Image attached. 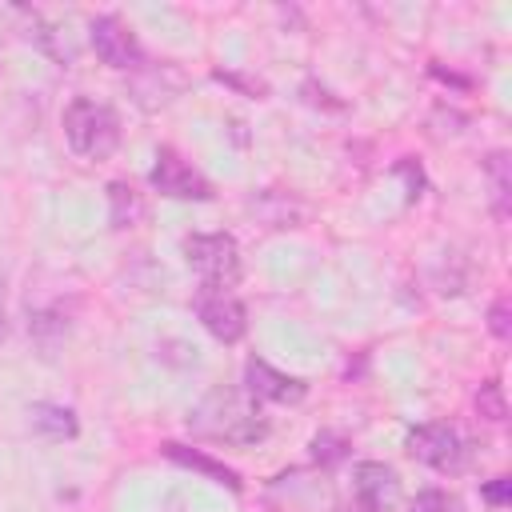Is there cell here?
<instances>
[{
	"label": "cell",
	"mask_w": 512,
	"mask_h": 512,
	"mask_svg": "<svg viewBox=\"0 0 512 512\" xmlns=\"http://www.w3.org/2000/svg\"><path fill=\"white\" fill-rule=\"evenodd\" d=\"M488 328H492L496 340H508V336H512V320H508V300H504V296L488 308Z\"/></svg>",
	"instance_id": "2e32d148"
},
{
	"label": "cell",
	"mask_w": 512,
	"mask_h": 512,
	"mask_svg": "<svg viewBox=\"0 0 512 512\" xmlns=\"http://www.w3.org/2000/svg\"><path fill=\"white\" fill-rule=\"evenodd\" d=\"M476 408H480V416H488V420H504L508 416V400H504V388L496 384V380H484L480 384V392H476Z\"/></svg>",
	"instance_id": "9a60e30c"
},
{
	"label": "cell",
	"mask_w": 512,
	"mask_h": 512,
	"mask_svg": "<svg viewBox=\"0 0 512 512\" xmlns=\"http://www.w3.org/2000/svg\"><path fill=\"white\" fill-rule=\"evenodd\" d=\"M184 260L208 288H228L240 276V244L228 232H196V236H188L184 240Z\"/></svg>",
	"instance_id": "3957f363"
},
{
	"label": "cell",
	"mask_w": 512,
	"mask_h": 512,
	"mask_svg": "<svg viewBox=\"0 0 512 512\" xmlns=\"http://www.w3.org/2000/svg\"><path fill=\"white\" fill-rule=\"evenodd\" d=\"M28 416H32V428H36L40 436H48V440H72V436L80 432L76 412L64 408V404H48V400H44V404H32Z\"/></svg>",
	"instance_id": "8fae6325"
},
{
	"label": "cell",
	"mask_w": 512,
	"mask_h": 512,
	"mask_svg": "<svg viewBox=\"0 0 512 512\" xmlns=\"http://www.w3.org/2000/svg\"><path fill=\"white\" fill-rule=\"evenodd\" d=\"M408 512H464V504H460V496H452L444 488H424V492H416Z\"/></svg>",
	"instance_id": "5bb4252c"
},
{
	"label": "cell",
	"mask_w": 512,
	"mask_h": 512,
	"mask_svg": "<svg viewBox=\"0 0 512 512\" xmlns=\"http://www.w3.org/2000/svg\"><path fill=\"white\" fill-rule=\"evenodd\" d=\"M196 316L200 324L208 328V336H216L220 344H236L248 328V316H244V304L236 296H228L224 288H212L196 300Z\"/></svg>",
	"instance_id": "52a82bcc"
},
{
	"label": "cell",
	"mask_w": 512,
	"mask_h": 512,
	"mask_svg": "<svg viewBox=\"0 0 512 512\" xmlns=\"http://www.w3.org/2000/svg\"><path fill=\"white\" fill-rule=\"evenodd\" d=\"M508 488H512L508 476H496L492 484H484V500L488 504H508Z\"/></svg>",
	"instance_id": "ac0fdd59"
},
{
	"label": "cell",
	"mask_w": 512,
	"mask_h": 512,
	"mask_svg": "<svg viewBox=\"0 0 512 512\" xmlns=\"http://www.w3.org/2000/svg\"><path fill=\"white\" fill-rule=\"evenodd\" d=\"M160 452H164L172 464L192 468V472H200V476H208V480H216V484H224V488L240 492V476H236L224 460H212V456H204V452H196V448H188V444H176V440H164V444H160Z\"/></svg>",
	"instance_id": "30bf717a"
},
{
	"label": "cell",
	"mask_w": 512,
	"mask_h": 512,
	"mask_svg": "<svg viewBox=\"0 0 512 512\" xmlns=\"http://www.w3.org/2000/svg\"><path fill=\"white\" fill-rule=\"evenodd\" d=\"M484 168H488V176H492L496 216H504V212H508V156H504V152H492V156L484 160Z\"/></svg>",
	"instance_id": "4fadbf2b"
},
{
	"label": "cell",
	"mask_w": 512,
	"mask_h": 512,
	"mask_svg": "<svg viewBox=\"0 0 512 512\" xmlns=\"http://www.w3.org/2000/svg\"><path fill=\"white\" fill-rule=\"evenodd\" d=\"M244 380H248V392L256 400H276V404H296L304 400L308 384L300 376H288V372H276L268 360H248L244 364Z\"/></svg>",
	"instance_id": "9c48e42d"
},
{
	"label": "cell",
	"mask_w": 512,
	"mask_h": 512,
	"mask_svg": "<svg viewBox=\"0 0 512 512\" xmlns=\"http://www.w3.org/2000/svg\"><path fill=\"white\" fill-rule=\"evenodd\" d=\"M352 492H356V504L360 512H388L400 496V480L388 464L380 460H360L356 472H352Z\"/></svg>",
	"instance_id": "ba28073f"
},
{
	"label": "cell",
	"mask_w": 512,
	"mask_h": 512,
	"mask_svg": "<svg viewBox=\"0 0 512 512\" xmlns=\"http://www.w3.org/2000/svg\"><path fill=\"white\" fill-rule=\"evenodd\" d=\"M88 40H92V48H96V56L108 64V68H136L140 64V40H136V32L120 20V16H92V24H88Z\"/></svg>",
	"instance_id": "8992f818"
},
{
	"label": "cell",
	"mask_w": 512,
	"mask_h": 512,
	"mask_svg": "<svg viewBox=\"0 0 512 512\" xmlns=\"http://www.w3.org/2000/svg\"><path fill=\"white\" fill-rule=\"evenodd\" d=\"M192 428L208 440L224 444H260L268 436V420L260 412V400L240 388H216L200 400L192 412Z\"/></svg>",
	"instance_id": "6da1fadb"
},
{
	"label": "cell",
	"mask_w": 512,
	"mask_h": 512,
	"mask_svg": "<svg viewBox=\"0 0 512 512\" xmlns=\"http://www.w3.org/2000/svg\"><path fill=\"white\" fill-rule=\"evenodd\" d=\"M8 340V308H4V292H0V344Z\"/></svg>",
	"instance_id": "d6986e66"
},
{
	"label": "cell",
	"mask_w": 512,
	"mask_h": 512,
	"mask_svg": "<svg viewBox=\"0 0 512 512\" xmlns=\"http://www.w3.org/2000/svg\"><path fill=\"white\" fill-rule=\"evenodd\" d=\"M108 216H112V228H132L144 216L140 192L132 184H124V180H112L108 184Z\"/></svg>",
	"instance_id": "7c38bea8"
},
{
	"label": "cell",
	"mask_w": 512,
	"mask_h": 512,
	"mask_svg": "<svg viewBox=\"0 0 512 512\" xmlns=\"http://www.w3.org/2000/svg\"><path fill=\"white\" fill-rule=\"evenodd\" d=\"M64 136H68V148L76 156L104 160L120 144V120H116V112L108 104H100L92 96H76L64 108Z\"/></svg>",
	"instance_id": "7a4b0ae2"
},
{
	"label": "cell",
	"mask_w": 512,
	"mask_h": 512,
	"mask_svg": "<svg viewBox=\"0 0 512 512\" xmlns=\"http://www.w3.org/2000/svg\"><path fill=\"white\" fill-rule=\"evenodd\" d=\"M152 188L172 196V200H208L212 196V184L176 152V148H160L156 152V164L148 172Z\"/></svg>",
	"instance_id": "5b68a950"
},
{
	"label": "cell",
	"mask_w": 512,
	"mask_h": 512,
	"mask_svg": "<svg viewBox=\"0 0 512 512\" xmlns=\"http://www.w3.org/2000/svg\"><path fill=\"white\" fill-rule=\"evenodd\" d=\"M408 452L420 464L436 468V472H460L468 464V444L452 424H420V428H412Z\"/></svg>",
	"instance_id": "277c9868"
},
{
	"label": "cell",
	"mask_w": 512,
	"mask_h": 512,
	"mask_svg": "<svg viewBox=\"0 0 512 512\" xmlns=\"http://www.w3.org/2000/svg\"><path fill=\"white\" fill-rule=\"evenodd\" d=\"M312 456H316V460H340V456H344V440L324 432V436L312 440Z\"/></svg>",
	"instance_id": "e0dca14e"
}]
</instances>
